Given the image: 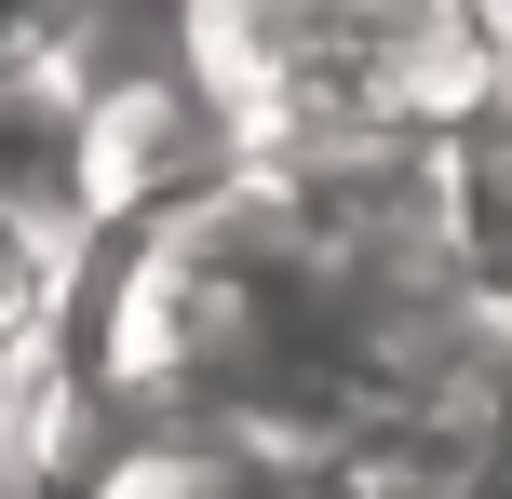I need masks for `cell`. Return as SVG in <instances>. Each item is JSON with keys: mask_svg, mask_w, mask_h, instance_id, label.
<instances>
[{"mask_svg": "<svg viewBox=\"0 0 512 499\" xmlns=\"http://www.w3.org/2000/svg\"><path fill=\"white\" fill-rule=\"evenodd\" d=\"M162 41L270 162H432L512 122V0H162Z\"/></svg>", "mask_w": 512, "mask_h": 499, "instance_id": "1", "label": "cell"}, {"mask_svg": "<svg viewBox=\"0 0 512 499\" xmlns=\"http://www.w3.org/2000/svg\"><path fill=\"white\" fill-rule=\"evenodd\" d=\"M68 270H81V243L54 230V216H27L14 189H0V419H14V392L41 378V351H54Z\"/></svg>", "mask_w": 512, "mask_h": 499, "instance_id": "2", "label": "cell"}, {"mask_svg": "<svg viewBox=\"0 0 512 499\" xmlns=\"http://www.w3.org/2000/svg\"><path fill=\"white\" fill-rule=\"evenodd\" d=\"M108 14L122 0H0V68H68V54H95Z\"/></svg>", "mask_w": 512, "mask_h": 499, "instance_id": "3", "label": "cell"}]
</instances>
